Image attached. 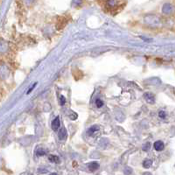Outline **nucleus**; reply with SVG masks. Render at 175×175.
I'll return each instance as SVG.
<instances>
[{
    "label": "nucleus",
    "instance_id": "obj_1",
    "mask_svg": "<svg viewBox=\"0 0 175 175\" xmlns=\"http://www.w3.org/2000/svg\"><path fill=\"white\" fill-rule=\"evenodd\" d=\"M144 97L148 103H155V97L151 93H145L144 95Z\"/></svg>",
    "mask_w": 175,
    "mask_h": 175
},
{
    "label": "nucleus",
    "instance_id": "obj_2",
    "mask_svg": "<svg viewBox=\"0 0 175 175\" xmlns=\"http://www.w3.org/2000/svg\"><path fill=\"white\" fill-rule=\"evenodd\" d=\"M60 117H57L53 122H52V129L56 131L59 128H60Z\"/></svg>",
    "mask_w": 175,
    "mask_h": 175
},
{
    "label": "nucleus",
    "instance_id": "obj_3",
    "mask_svg": "<svg viewBox=\"0 0 175 175\" xmlns=\"http://www.w3.org/2000/svg\"><path fill=\"white\" fill-rule=\"evenodd\" d=\"M153 147H154V149H155L156 151H160L164 150V147H165V145H164V144H163V142H162V141H157V142H155V143H154V144H153Z\"/></svg>",
    "mask_w": 175,
    "mask_h": 175
},
{
    "label": "nucleus",
    "instance_id": "obj_4",
    "mask_svg": "<svg viewBox=\"0 0 175 175\" xmlns=\"http://www.w3.org/2000/svg\"><path fill=\"white\" fill-rule=\"evenodd\" d=\"M98 130H99V128H98V126L97 125H94V126H91L89 130H88V131H87V134L89 135V136H92V135H94L96 132H97L98 131Z\"/></svg>",
    "mask_w": 175,
    "mask_h": 175
},
{
    "label": "nucleus",
    "instance_id": "obj_5",
    "mask_svg": "<svg viewBox=\"0 0 175 175\" xmlns=\"http://www.w3.org/2000/svg\"><path fill=\"white\" fill-rule=\"evenodd\" d=\"M88 167H89V169L90 171H96L98 169L99 167V164L97 162H91L90 164H88Z\"/></svg>",
    "mask_w": 175,
    "mask_h": 175
},
{
    "label": "nucleus",
    "instance_id": "obj_6",
    "mask_svg": "<svg viewBox=\"0 0 175 175\" xmlns=\"http://www.w3.org/2000/svg\"><path fill=\"white\" fill-rule=\"evenodd\" d=\"M66 136H67V130L65 129V128H61L60 131H59V132H58V137H59V138L60 139H64L65 138H66Z\"/></svg>",
    "mask_w": 175,
    "mask_h": 175
},
{
    "label": "nucleus",
    "instance_id": "obj_7",
    "mask_svg": "<svg viewBox=\"0 0 175 175\" xmlns=\"http://www.w3.org/2000/svg\"><path fill=\"white\" fill-rule=\"evenodd\" d=\"M48 159L52 163H59L60 162V158L57 156H54V155H50L49 158H48Z\"/></svg>",
    "mask_w": 175,
    "mask_h": 175
},
{
    "label": "nucleus",
    "instance_id": "obj_8",
    "mask_svg": "<svg viewBox=\"0 0 175 175\" xmlns=\"http://www.w3.org/2000/svg\"><path fill=\"white\" fill-rule=\"evenodd\" d=\"M152 165V161L151 159H145L144 162H143V166L144 168H149L151 165Z\"/></svg>",
    "mask_w": 175,
    "mask_h": 175
},
{
    "label": "nucleus",
    "instance_id": "obj_9",
    "mask_svg": "<svg viewBox=\"0 0 175 175\" xmlns=\"http://www.w3.org/2000/svg\"><path fill=\"white\" fill-rule=\"evenodd\" d=\"M45 154H46V151H45L43 149H38V150L36 151V155L39 156V157H40V156H44Z\"/></svg>",
    "mask_w": 175,
    "mask_h": 175
},
{
    "label": "nucleus",
    "instance_id": "obj_10",
    "mask_svg": "<svg viewBox=\"0 0 175 175\" xmlns=\"http://www.w3.org/2000/svg\"><path fill=\"white\" fill-rule=\"evenodd\" d=\"M96 105H97V107L101 108V107L103 106V102L101 99H97L96 100Z\"/></svg>",
    "mask_w": 175,
    "mask_h": 175
},
{
    "label": "nucleus",
    "instance_id": "obj_11",
    "mask_svg": "<svg viewBox=\"0 0 175 175\" xmlns=\"http://www.w3.org/2000/svg\"><path fill=\"white\" fill-rule=\"evenodd\" d=\"M158 116H159V117L160 118H165V113L164 112V111H159V113H158Z\"/></svg>",
    "mask_w": 175,
    "mask_h": 175
},
{
    "label": "nucleus",
    "instance_id": "obj_12",
    "mask_svg": "<svg viewBox=\"0 0 175 175\" xmlns=\"http://www.w3.org/2000/svg\"><path fill=\"white\" fill-rule=\"evenodd\" d=\"M65 103H66V98H65L63 96H61V97H60V104H61V105H64Z\"/></svg>",
    "mask_w": 175,
    "mask_h": 175
},
{
    "label": "nucleus",
    "instance_id": "obj_13",
    "mask_svg": "<svg viewBox=\"0 0 175 175\" xmlns=\"http://www.w3.org/2000/svg\"><path fill=\"white\" fill-rule=\"evenodd\" d=\"M36 85H37V83H34V84H33V87L31 88V89H30V90H29L27 91V94H30V93H31V91H32V90H33L34 89V88H35V86H36Z\"/></svg>",
    "mask_w": 175,
    "mask_h": 175
},
{
    "label": "nucleus",
    "instance_id": "obj_14",
    "mask_svg": "<svg viewBox=\"0 0 175 175\" xmlns=\"http://www.w3.org/2000/svg\"><path fill=\"white\" fill-rule=\"evenodd\" d=\"M149 147H150V144H146L145 145H144L143 150H144V151H147V150L149 149Z\"/></svg>",
    "mask_w": 175,
    "mask_h": 175
}]
</instances>
